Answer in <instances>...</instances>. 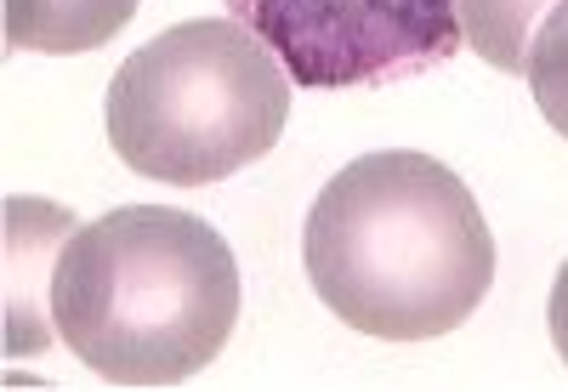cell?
<instances>
[{
  "instance_id": "cell-1",
  "label": "cell",
  "mask_w": 568,
  "mask_h": 392,
  "mask_svg": "<svg viewBox=\"0 0 568 392\" xmlns=\"http://www.w3.org/2000/svg\"><path fill=\"white\" fill-rule=\"evenodd\" d=\"M318 302L375 341L460 330L495 284V233L444 160L382 149L318 188L302 233Z\"/></svg>"
},
{
  "instance_id": "cell-2",
  "label": "cell",
  "mask_w": 568,
  "mask_h": 392,
  "mask_svg": "<svg viewBox=\"0 0 568 392\" xmlns=\"http://www.w3.org/2000/svg\"><path fill=\"white\" fill-rule=\"evenodd\" d=\"M52 324L63 348L114 386L194 381L240 324V262L187 211L114 205L63 239Z\"/></svg>"
},
{
  "instance_id": "cell-3",
  "label": "cell",
  "mask_w": 568,
  "mask_h": 392,
  "mask_svg": "<svg viewBox=\"0 0 568 392\" xmlns=\"http://www.w3.org/2000/svg\"><path fill=\"white\" fill-rule=\"evenodd\" d=\"M103 120L136 177L205 188L273 154L291 120V69L240 18H187L120 63Z\"/></svg>"
},
{
  "instance_id": "cell-4",
  "label": "cell",
  "mask_w": 568,
  "mask_h": 392,
  "mask_svg": "<svg viewBox=\"0 0 568 392\" xmlns=\"http://www.w3.org/2000/svg\"><path fill=\"white\" fill-rule=\"evenodd\" d=\"M307 91L387 86L466 52L455 0H227Z\"/></svg>"
},
{
  "instance_id": "cell-5",
  "label": "cell",
  "mask_w": 568,
  "mask_h": 392,
  "mask_svg": "<svg viewBox=\"0 0 568 392\" xmlns=\"http://www.w3.org/2000/svg\"><path fill=\"white\" fill-rule=\"evenodd\" d=\"M69 228H80L63 205L45 200H7V359L40 353L58 335L52 319V273L40 279V262L63 251Z\"/></svg>"
},
{
  "instance_id": "cell-6",
  "label": "cell",
  "mask_w": 568,
  "mask_h": 392,
  "mask_svg": "<svg viewBox=\"0 0 568 392\" xmlns=\"http://www.w3.org/2000/svg\"><path fill=\"white\" fill-rule=\"evenodd\" d=\"M136 7L142 0H0L7 46L12 52H45V58L98 52L136 18Z\"/></svg>"
},
{
  "instance_id": "cell-7",
  "label": "cell",
  "mask_w": 568,
  "mask_h": 392,
  "mask_svg": "<svg viewBox=\"0 0 568 392\" xmlns=\"http://www.w3.org/2000/svg\"><path fill=\"white\" fill-rule=\"evenodd\" d=\"M551 7L557 0H455V23H460L466 52H478L500 74H524L529 40Z\"/></svg>"
},
{
  "instance_id": "cell-8",
  "label": "cell",
  "mask_w": 568,
  "mask_h": 392,
  "mask_svg": "<svg viewBox=\"0 0 568 392\" xmlns=\"http://www.w3.org/2000/svg\"><path fill=\"white\" fill-rule=\"evenodd\" d=\"M529 91H535V109L546 114V125L557 137H568V0L546 12V23L529 40Z\"/></svg>"
},
{
  "instance_id": "cell-9",
  "label": "cell",
  "mask_w": 568,
  "mask_h": 392,
  "mask_svg": "<svg viewBox=\"0 0 568 392\" xmlns=\"http://www.w3.org/2000/svg\"><path fill=\"white\" fill-rule=\"evenodd\" d=\"M546 324H551V348H557V359L568 364V262L557 268L551 302H546Z\"/></svg>"
}]
</instances>
